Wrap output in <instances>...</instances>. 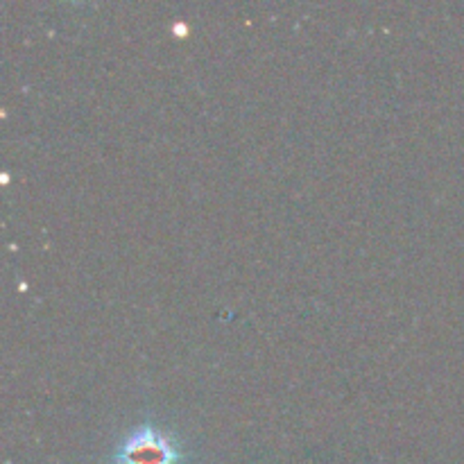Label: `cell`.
<instances>
[{"instance_id":"cell-1","label":"cell","mask_w":464,"mask_h":464,"mask_svg":"<svg viewBox=\"0 0 464 464\" xmlns=\"http://www.w3.org/2000/svg\"><path fill=\"white\" fill-rule=\"evenodd\" d=\"M179 460L175 440L150 424L131 430L113 453V464H179Z\"/></svg>"}]
</instances>
